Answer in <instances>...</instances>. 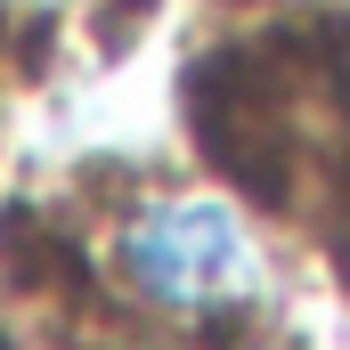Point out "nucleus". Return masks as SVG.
Returning a JSON list of instances; mask_svg holds the SVG:
<instances>
[{
	"label": "nucleus",
	"instance_id": "1",
	"mask_svg": "<svg viewBox=\"0 0 350 350\" xmlns=\"http://www.w3.org/2000/svg\"><path fill=\"white\" fill-rule=\"evenodd\" d=\"M114 277H122V293L139 310L204 326V318L253 310L261 285H269V261H261V245H253L237 204H220V196H163V204H139L114 228Z\"/></svg>",
	"mask_w": 350,
	"mask_h": 350
}]
</instances>
